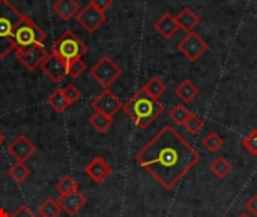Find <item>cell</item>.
Here are the masks:
<instances>
[{
    "label": "cell",
    "instance_id": "34",
    "mask_svg": "<svg viewBox=\"0 0 257 217\" xmlns=\"http://www.w3.org/2000/svg\"><path fill=\"white\" fill-rule=\"evenodd\" d=\"M245 208H247V211H248L251 216L257 217V195H253V196L247 201Z\"/></svg>",
    "mask_w": 257,
    "mask_h": 217
},
{
    "label": "cell",
    "instance_id": "22",
    "mask_svg": "<svg viewBox=\"0 0 257 217\" xmlns=\"http://www.w3.org/2000/svg\"><path fill=\"white\" fill-rule=\"evenodd\" d=\"M8 175H9V178H11L14 183L21 184V183H24V181L30 177V169L26 166V163H18V162H17L14 166L9 168Z\"/></svg>",
    "mask_w": 257,
    "mask_h": 217
},
{
    "label": "cell",
    "instance_id": "18",
    "mask_svg": "<svg viewBox=\"0 0 257 217\" xmlns=\"http://www.w3.org/2000/svg\"><path fill=\"white\" fill-rule=\"evenodd\" d=\"M175 94L178 95V98L182 101V103H191L196 100V97H199V88L190 80V79H185L181 82V85H178V88L175 89Z\"/></svg>",
    "mask_w": 257,
    "mask_h": 217
},
{
    "label": "cell",
    "instance_id": "30",
    "mask_svg": "<svg viewBox=\"0 0 257 217\" xmlns=\"http://www.w3.org/2000/svg\"><path fill=\"white\" fill-rule=\"evenodd\" d=\"M84 71H86V63H84V60H81V59L68 63V76H69L71 79L80 77Z\"/></svg>",
    "mask_w": 257,
    "mask_h": 217
},
{
    "label": "cell",
    "instance_id": "7",
    "mask_svg": "<svg viewBox=\"0 0 257 217\" xmlns=\"http://www.w3.org/2000/svg\"><path fill=\"white\" fill-rule=\"evenodd\" d=\"M178 50L190 60V62H196L202 54L206 53L208 50V44L206 41L199 36L194 32H190L185 35V38L178 44Z\"/></svg>",
    "mask_w": 257,
    "mask_h": 217
},
{
    "label": "cell",
    "instance_id": "31",
    "mask_svg": "<svg viewBox=\"0 0 257 217\" xmlns=\"http://www.w3.org/2000/svg\"><path fill=\"white\" fill-rule=\"evenodd\" d=\"M62 92H63V95L66 97V100L71 104L77 103L81 98V92H80V89L75 85H66L65 88H62Z\"/></svg>",
    "mask_w": 257,
    "mask_h": 217
},
{
    "label": "cell",
    "instance_id": "3",
    "mask_svg": "<svg viewBox=\"0 0 257 217\" xmlns=\"http://www.w3.org/2000/svg\"><path fill=\"white\" fill-rule=\"evenodd\" d=\"M23 14L9 2L0 0V57H6L14 50L12 33L21 21Z\"/></svg>",
    "mask_w": 257,
    "mask_h": 217
},
{
    "label": "cell",
    "instance_id": "33",
    "mask_svg": "<svg viewBox=\"0 0 257 217\" xmlns=\"http://www.w3.org/2000/svg\"><path fill=\"white\" fill-rule=\"evenodd\" d=\"M93 8L99 9L101 12H105L111 5H113V0H90L89 2Z\"/></svg>",
    "mask_w": 257,
    "mask_h": 217
},
{
    "label": "cell",
    "instance_id": "29",
    "mask_svg": "<svg viewBox=\"0 0 257 217\" xmlns=\"http://www.w3.org/2000/svg\"><path fill=\"white\" fill-rule=\"evenodd\" d=\"M242 147L247 153H250L251 156L257 157V128L253 130L251 133H248L244 139H242Z\"/></svg>",
    "mask_w": 257,
    "mask_h": 217
},
{
    "label": "cell",
    "instance_id": "15",
    "mask_svg": "<svg viewBox=\"0 0 257 217\" xmlns=\"http://www.w3.org/2000/svg\"><path fill=\"white\" fill-rule=\"evenodd\" d=\"M154 27H155V30H157L164 39L173 38V36L176 35V32L179 30V26H178V23H176V18H175L172 14H169V12L163 14V15L155 21Z\"/></svg>",
    "mask_w": 257,
    "mask_h": 217
},
{
    "label": "cell",
    "instance_id": "16",
    "mask_svg": "<svg viewBox=\"0 0 257 217\" xmlns=\"http://www.w3.org/2000/svg\"><path fill=\"white\" fill-rule=\"evenodd\" d=\"M175 18H176V23H178L179 29L184 30L185 33L193 32L200 23V17L191 8H184Z\"/></svg>",
    "mask_w": 257,
    "mask_h": 217
},
{
    "label": "cell",
    "instance_id": "20",
    "mask_svg": "<svg viewBox=\"0 0 257 217\" xmlns=\"http://www.w3.org/2000/svg\"><path fill=\"white\" fill-rule=\"evenodd\" d=\"M149 97H152V98H155V100H158L164 92H166V89H167V86H166V83L160 79V77H152L143 88H142Z\"/></svg>",
    "mask_w": 257,
    "mask_h": 217
},
{
    "label": "cell",
    "instance_id": "35",
    "mask_svg": "<svg viewBox=\"0 0 257 217\" xmlns=\"http://www.w3.org/2000/svg\"><path fill=\"white\" fill-rule=\"evenodd\" d=\"M0 217H9V214H8L3 208H0Z\"/></svg>",
    "mask_w": 257,
    "mask_h": 217
},
{
    "label": "cell",
    "instance_id": "11",
    "mask_svg": "<svg viewBox=\"0 0 257 217\" xmlns=\"http://www.w3.org/2000/svg\"><path fill=\"white\" fill-rule=\"evenodd\" d=\"M48 54L50 53L44 45H36L26 51H15V56L20 60V63L29 71H35L36 68H39Z\"/></svg>",
    "mask_w": 257,
    "mask_h": 217
},
{
    "label": "cell",
    "instance_id": "2",
    "mask_svg": "<svg viewBox=\"0 0 257 217\" xmlns=\"http://www.w3.org/2000/svg\"><path fill=\"white\" fill-rule=\"evenodd\" d=\"M164 109L166 107L163 103L149 97L143 89H139V92H136V95L130 98L122 107V110L142 130L148 128L164 112Z\"/></svg>",
    "mask_w": 257,
    "mask_h": 217
},
{
    "label": "cell",
    "instance_id": "27",
    "mask_svg": "<svg viewBox=\"0 0 257 217\" xmlns=\"http://www.w3.org/2000/svg\"><path fill=\"white\" fill-rule=\"evenodd\" d=\"M202 143H203V147H205L209 153H217V151H220V150L223 148L224 140H223V137H221L218 133L211 131V133L203 139Z\"/></svg>",
    "mask_w": 257,
    "mask_h": 217
},
{
    "label": "cell",
    "instance_id": "10",
    "mask_svg": "<svg viewBox=\"0 0 257 217\" xmlns=\"http://www.w3.org/2000/svg\"><path fill=\"white\" fill-rule=\"evenodd\" d=\"M39 68L54 83H60L68 76V63L53 53H50L45 57V60L42 62V65Z\"/></svg>",
    "mask_w": 257,
    "mask_h": 217
},
{
    "label": "cell",
    "instance_id": "24",
    "mask_svg": "<svg viewBox=\"0 0 257 217\" xmlns=\"http://www.w3.org/2000/svg\"><path fill=\"white\" fill-rule=\"evenodd\" d=\"M56 190L60 196L63 195H69V193H74V192H78V183L71 177V175H65L62 177L57 184H56Z\"/></svg>",
    "mask_w": 257,
    "mask_h": 217
},
{
    "label": "cell",
    "instance_id": "1",
    "mask_svg": "<svg viewBox=\"0 0 257 217\" xmlns=\"http://www.w3.org/2000/svg\"><path fill=\"white\" fill-rule=\"evenodd\" d=\"M136 160L166 190H172L200 162V154L172 125H164Z\"/></svg>",
    "mask_w": 257,
    "mask_h": 217
},
{
    "label": "cell",
    "instance_id": "17",
    "mask_svg": "<svg viewBox=\"0 0 257 217\" xmlns=\"http://www.w3.org/2000/svg\"><path fill=\"white\" fill-rule=\"evenodd\" d=\"M53 11L56 12L57 17L68 21L78 14L80 6H78L77 0H56L53 3Z\"/></svg>",
    "mask_w": 257,
    "mask_h": 217
},
{
    "label": "cell",
    "instance_id": "14",
    "mask_svg": "<svg viewBox=\"0 0 257 217\" xmlns=\"http://www.w3.org/2000/svg\"><path fill=\"white\" fill-rule=\"evenodd\" d=\"M57 202H59L62 211H65L68 216H75L87 204V199H86V196L83 193L74 192V193H69V195L59 196Z\"/></svg>",
    "mask_w": 257,
    "mask_h": 217
},
{
    "label": "cell",
    "instance_id": "8",
    "mask_svg": "<svg viewBox=\"0 0 257 217\" xmlns=\"http://www.w3.org/2000/svg\"><path fill=\"white\" fill-rule=\"evenodd\" d=\"M75 17H77L78 24H80L84 30H87L89 33L96 32V30L105 23V20H107L105 14L101 12L99 9L93 8L90 3H87L83 9H80L78 14H77Z\"/></svg>",
    "mask_w": 257,
    "mask_h": 217
},
{
    "label": "cell",
    "instance_id": "4",
    "mask_svg": "<svg viewBox=\"0 0 257 217\" xmlns=\"http://www.w3.org/2000/svg\"><path fill=\"white\" fill-rule=\"evenodd\" d=\"M45 32L27 15H23L21 21L17 24L12 33V42L15 51H26L36 45H44L45 42Z\"/></svg>",
    "mask_w": 257,
    "mask_h": 217
},
{
    "label": "cell",
    "instance_id": "28",
    "mask_svg": "<svg viewBox=\"0 0 257 217\" xmlns=\"http://www.w3.org/2000/svg\"><path fill=\"white\" fill-rule=\"evenodd\" d=\"M184 127H185V130H187L191 136H196V134L200 133L202 128L205 127V121H203L199 115L191 113V115L188 116V119H187V122H185Z\"/></svg>",
    "mask_w": 257,
    "mask_h": 217
},
{
    "label": "cell",
    "instance_id": "23",
    "mask_svg": "<svg viewBox=\"0 0 257 217\" xmlns=\"http://www.w3.org/2000/svg\"><path fill=\"white\" fill-rule=\"evenodd\" d=\"M211 172L218 178H226L232 172V163L224 157H217L211 163Z\"/></svg>",
    "mask_w": 257,
    "mask_h": 217
},
{
    "label": "cell",
    "instance_id": "21",
    "mask_svg": "<svg viewBox=\"0 0 257 217\" xmlns=\"http://www.w3.org/2000/svg\"><path fill=\"white\" fill-rule=\"evenodd\" d=\"M90 125L98 131V133H105L111 125H113V118L111 116H107L101 112H95L90 119H89Z\"/></svg>",
    "mask_w": 257,
    "mask_h": 217
},
{
    "label": "cell",
    "instance_id": "26",
    "mask_svg": "<svg viewBox=\"0 0 257 217\" xmlns=\"http://www.w3.org/2000/svg\"><path fill=\"white\" fill-rule=\"evenodd\" d=\"M190 115H191V112L187 109L185 104H176V106L170 110V113H169L170 119H172L176 125H181V127L185 125V122H187V119H188Z\"/></svg>",
    "mask_w": 257,
    "mask_h": 217
},
{
    "label": "cell",
    "instance_id": "13",
    "mask_svg": "<svg viewBox=\"0 0 257 217\" xmlns=\"http://www.w3.org/2000/svg\"><path fill=\"white\" fill-rule=\"evenodd\" d=\"M84 172L92 181H95L96 184H101L111 175L113 168L102 157H95L87 163V166L84 168Z\"/></svg>",
    "mask_w": 257,
    "mask_h": 217
},
{
    "label": "cell",
    "instance_id": "5",
    "mask_svg": "<svg viewBox=\"0 0 257 217\" xmlns=\"http://www.w3.org/2000/svg\"><path fill=\"white\" fill-rule=\"evenodd\" d=\"M51 53L59 56L66 63H71L81 59L87 53V45L72 30H65L53 44Z\"/></svg>",
    "mask_w": 257,
    "mask_h": 217
},
{
    "label": "cell",
    "instance_id": "36",
    "mask_svg": "<svg viewBox=\"0 0 257 217\" xmlns=\"http://www.w3.org/2000/svg\"><path fill=\"white\" fill-rule=\"evenodd\" d=\"M3 142H5V134H3V133L0 131V147L3 145Z\"/></svg>",
    "mask_w": 257,
    "mask_h": 217
},
{
    "label": "cell",
    "instance_id": "12",
    "mask_svg": "<svg viewBox=\"0 0 257 217\" xmlns=\"http://www.w3.org/2000/svg\"><path fill=\"white\" fill-rule=\"evenodd\" d=\"M36 151V147L30 142V139L24 134L17 136L11 145L8 147V153L12 159H15L18 163H26Z\"/></svg>",
    "mask_w": 257,
    "mask_h": 217
},
{
    "label": "cell",
    "instance_id": "9",
    "mask_svg": "<svg viewBox=\"0 0 257 217\" xmlns=\"http://www.w3.org/2000/svg\"><path fill=\"white\" fill-rule=\"evenodd\" d=\"M123 107V103L120 101L119 97H116L110 89H104L93 101H92V109L95 112H101L107 116H114L120 109Z\"/></svg>",
    "mask_w": 257,
    "mask_h": 217
},
{
    "label": "cell",
    "instance_id": "25",
    "mask_svg": "<svg viewBox=\"0 0 257 217\" xmlns=\"http://www.w3.org/2000/svg\"><path fill=\"white\" fill-rule=\"evenodd\" d=\"M60 211H62V208H60L57 199H53V198L45 199L38 208V213L41 214V217H57L60 214Z\"/></svg>",
    "mask_w": 257,
    "mask_h": 217
},
{
    "label": "cell",
    "instance_id": "19",
    "mask_svg": "<svg viewBox=\"0 0 257 217\" xmlns=\"http://www.w3.org/2000/svg\"><path fill=\"white\" fill-rule=\"evenodd\" d=\"M47 104L56 112V113H63L69 106L71 103L66 100V97L63 95L62 89H56L48 98H47Z\"/></svg>",
    "mask_w": 257,
    "mask_h": 217
},
{
    "label": "cell",
    "instance_id": "6",
    "mask_svg": "<svg viewBox=\"0 0 257 217\" xmlns=\"http://www.w3.org/2000/svg\"><path fill=\"white\" fill-rule=\"evenodd\" d=\"M90 76L96 80L98 85H101L104 89H108L120 76H122V68L116 65L113 59L108 56H102L90 69Z\"/></svg>",
    "mask_w": 257,
    "mask_h": 217
},
{
    "label": "cell",
    "instance_id": "32",
    "mask_svg": "<svg viewBox=\"0 0 257 217\" xmlns=\"http://www.w3.org/2000/svg\"><path fill=\"white\" fill-rule=\"evenodd\" d=\"M9 217H35V214L27 205H20L12 214H9Z\"/></svg>",
    "mask_w": 257,
    "mask_h": 217
},
{
    "label": "cell",
    "instance_id": "37",
    "mask_svg": "<svg viewBox=\"0 0 257 217\" xmlns=\"http://www.w3.org/2000/svg\"><path fill=\"white\" fill-rule=\"evenodd\" d=\"M238 217H253L251 214H248V213H242V214H239Z\"/></svg>",
    "mask_w": 257,
    "mask_h": 217
}]
</instances>
